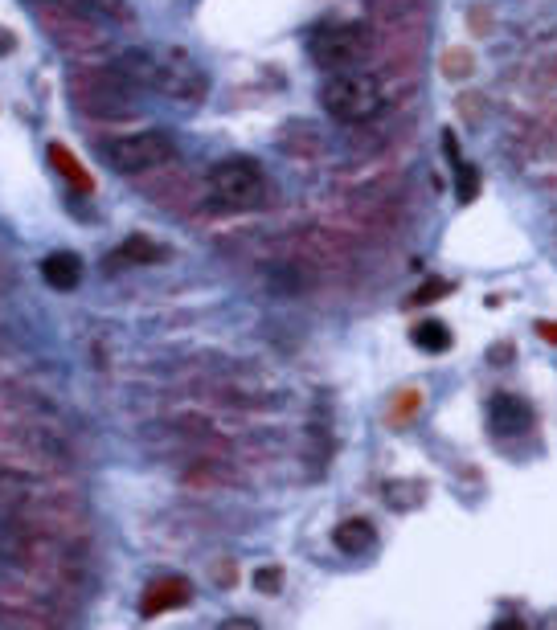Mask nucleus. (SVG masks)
Wrapping results in <instances>:
<instances>
[{
	"mask_svg": "<svg viewBox=\"0 0 557 630\" xmlns=\"http://www.w3.org/2000/svg\"><path fill=\"white\" fill-rule=\"evenodd\" d=\"M0 520L9 528L74 540L87 532V512L66 487H54L25 471H0Z\"/></svg>",
	"mask_w": 557,
	"mask_h": 630,
	"instance_id": "1",
	"label": "nucleus"
},
{
	"mask_svg": "<svg viewBox=\"0 0 557 630\" xmlns=\"http://www.w3.org/2000/svg\"><path fill=\"white\" fill-rule=\"evenodd\" d=\"M0 561H9L21 577L62 590V585L78 581V557H74V540H58L46 532H29V528H9L0 536Z\"/></svg>",
	"mask_w": 557,
	"mask_h": 630,
	"instance_id": "2",
	"label": "nucleus"
},
{
	"mask_svg": "<svg viewBox=\"0 0 557 630\" xmlns=\"http://www.w3.org/2000/svg\"><path fill=\"white\" fill-rule=\"evenodd\" d=\"M136 95L140 86H132L115 66H87L70 74V99L91 119H107V123L127 119L136 111Z\"/></svg>",
	"mask_w": 557,
	"mask_h": 630,
	"instance_id": "3",
	"label": "nucleus"
},
{
	"mask_svg": "<svg viewBox=\"0 0 557 630\" xmlns=\"http://www.w3.org/2000/svg\"><path fill=\"white\" fill-rule=\"evenodd\" d=\"M320 107L340 123H373L385 111V86L369 70H336L320 86Z\"/></svg>",
	"mask_w": 557,
	"mask_h": 630,
	"instance_id": "4",
	"label": "nucleus"
},
{
	"mask_svg": "<svg viewBox=\"0 0 557 630\" xmlns=\"http://www.w3.org/2000/svg\"><path fill=\"white\" fill-rule=\"evenodd\" d=\"M209 205L222 213H250L267 201V172L250 156H226L205 176Z\"/></svg>",
	"mask_w": 557,
	"mask_h": 630,
	"instance_id": "5",
	"label": "nucleus"
},
{
	"mask_svg": "<svg viewBox=\"0 0 557 630\" xmlns=\"http://www.w3.org/2000/svg\"><path fill=\"white\" fill-rule=\"evenodd\" d=\"M37 17H41V29L46 37L58 45L66 58H99L107 50V29L82 13L74 0H50V5H37Z\"/></svg>",
	"mask_w": 557,
	"mask_h": 630,
	"instance_id": "6",
	"label": "nucleus"
},
{
	"mask_svg": "<svg viewBox=\"0 0 557 630\" xmlns=\"http://www.w3.org/2000/svg\"><path fill=\"white\" fill-rule=\"evenodd\" d=\"M103 160L123 176H148L177 160V144L164 131H127L115 140H103Z\"/></svg>",
	"mask_w": 557,
	"mask_h": 630,
	"instance_id": "7",
	"label": "nucleus"
},
{
	"mask_svg": "<svg viewBox=\"0 0 557 630\" xmlns=\"http://www.w3.org/2000/svg\"><path fill=\"white\" fill-rule=\"evenodd\" d=\"M0 622H9V626H62L66 610L54 602L50 585L13 577V581H0Z\"/></svg>",
	"mask_w": 557,
	"mask_h": 630,
	"instance_id": "8",
	"label": "nucleus"
},
{
	"mask_svg": "<svg viewBox=\"0 0 557 630\" xmlns=\"http://www.w3.org/2000/svg\"><path fill=\"white\" fill-rule=\"evenodd\" d=\"M373 50V37L365 25H320L308 37V54L320 70H357Z\"/></svg>",
	"mask_w": 557,
	"mask_h": 630,
	"instance_id": "9",
	"label": "nucleus"
},
{
	"mask_svg": "<svg viewBox=\"0 0 557 630\" xmlns=\"http://www.w3.org/2000/svg\"><path fill=\"white\" fill-rule=\"evenodd\" d=\"M152 86L160 90L164 99H173V103H201L205 99V90H209V78L205 70L185 54V50H168L160 62H156V74H152Z\"/></svg>",
	"mask_w": 557,
	"mask_h": 630,
	"instance_id": "10",
	"label": "nucleus"
},
{
	"mask_svg": "<svg viewBox=\"0 0 557 630\" xmlns=\"http://www.w3.org/2000/svg\"><path fill=\"white\" fill-rule=\"evenodd\" d=\"M533 422V410L529 401L517 397V393H496L492 405H488V430L500 434V438H512V434H525Z\"/></svg>",
	"mask_w": 557,
	"mask_h": 630,
	"instance_id": "11",
	"label": "nucleus"
},
{
	"mask_svg": "<svg viewBox=\"0 0 557 630\" xmlns=\"http://www.w3.org/2000/svg\"><path fill=\"white\" fill-rule=\"evenodd\" d=\"M193 598V585L185 581V577H160V581H152L148 590H144V614L148 618H156V614H164V610H177V606H185Z\"/></svg>",
	"mask_w": 557,
	"mask_h": 630,
	"instance_id": "12",
	"label": "nucleus"
},
{
	"mask_svg": "<svg viewBox=\"0 0 557 630\" xmlns=\"http://www.w3.org/2000/svg\"><path fill=\"white\" fill-rule=\"evenodd\" d=\"M332 545H336L340 553H345V557L373 553V549H377V528H373L369 520H361V516L340 520V524L332 528Z\"/></svg>",
	"mask_w": 557,
	"mask_h": 630,
	"instance_id": "13",
	"label": "nucleus"
},
{
	"mask_svg": "<svg viewBox=\"0 0 557 630\" xmlns=\"http://www.w3.org/2000/svg\"><path fill=\"white\" fill-rule=\"evenodd\" d=\"M41 279H46L54 291H74L82 283V258L70 250H58L50 258H41Z\"/></svg>",
	"mask_w": 557,
	"mask_h": 630,
	"instance_id": "14",
	"label": "nucleus"
},
{
	"mask_svg": "<svg viewBox=\"0 0 557 630\" xmlns=\"http://www.w3.org/2000/svg\"><path fill=\"white\" fill-rule=\"evenodd\" d=\"M127 82H132V86H152V74H156V58L148 54V50H127V54H119L115 62H111Z\"/></svg>",
	"mask_w": 557,
	"mask_h": 630,
	"instance_id": "15",
	"label": "nucleus"
},
{
	"mask_svg": "<svg viewBox=\"0 0 557 630\" xmlns=\"http://www.w3.org/2000/svg\"><path fill=\"white\" fill-rule=\"evenodd\" d=\"M111 258H115L111 266H127V262H164V258H168V246H160V242L136 234V238H127Z\"/></svg>",
	"mask_w": 557,
	"mask_h": 630,
	"instance_id": "16",
	"label": "nucleus"
},
{
	"mask_svg": "<svg viewBox=\"0 0 557 630\" xmlns=\"http://www.w3.org/2000/svg\"><path fill=\"white\" fill-rule=\"evenodd\" d=\"M50 160H54V168L70 180V185H78V193H91L95 189V180H91V172L82 168V160L70 152V148H62V144H50Z\"/></svg>",
	"mask_w": 557,
	"mask_h": 630,
	"instance_id": "17",
	"label": "nucleus"
},
{
	"mask_svg": "<svg viewBox=\"0 0 557 630\" xmlns=\"http://www.w3.org/2000/svg\"><path fill=\"white\" fill-rule=\"evenodd\" d=\"M410 344L422 348V352H447L451 348V332L439 320H422V324L410 328Z\"/></svg>",
	"mask_w": 557,
	"mask_h": 630,
	"instance_id": "18",
	"label": "nucleus"
},
{
	"mask_svg": "<svg viewBox=\"0 0 557 630\" xmlns=\"http://www.w3.org/2000/svg\"><path fill=\"white\" fill-rule=\"evenodd\" d=\"M426 500V487L422 483H385V504L398 508V512H410Z\"/></svg>",
	"mask_w": 557,
	"mask_h": 630,
	"instance_id": "19",
	"label": "nucleus"
},
{
	"mask_svg": "<svg viewBox=\"0 0 557 630\" xmlns=\"http://www.w3.org/2000/svg\"><path fill=\"white\" fill-rule=\"evenodd\" d=\"M74 5L95 21H127V0H74Z\"/></svg>",
	"mask_w": 557,
	"mask_h": 630,
	"instance_id": "20",
	"label": "nucleus"
},
{
	"mask_svg": "<svg viewBox=\"0 0 557 630\" xmlns=\"http://www.w3.org/2000/svg\"><path fill=\"white\" fill-rule=\"evenodd\" d=\"M455 189H459L455 197H459L463 205H471V201L480 197V172L471 168L467 160H459V164H455Z\"/></svg>",
	"mask_w": 557,
	"mask_h": 630,
	"instance_id": "21",
	"label": "nucleus"
},
{
	"mask_svg": "<svg viewBox=\"0 0 557 630\" xmlns=\"http://www.w3.org/2000/svg\"><path fill=\"white\" fill-rule=\"evenodd\" d=\"M254 585H259L263 594H279L283 590V569H259L254 573Z\"/></svg>",
	"mask_w": 557,
	"mask_h": 630,
	"instance_id": "22",
	"label": "nucleus"
},
{
	"mask_svg": "<svg viewBox=\"0 0 557 630\" xmlns=\"http://www.w3.org/2000/svg\"><path fill=\"white\" fill-rule=\"evenodd\" d=\"M443 295H447V283H426V287H422L410 303H422V299H443Z\"/></svg>",
	"mask_w": 557,
	"mask_h": 630,
	"instance_id": "23",
	"label": "nucleus"
},
{
	"mask_svg": "<svg viewBox=\"0 0 557 630\" xmlns=\"http://www.w3.org/2000/svg\"><path fill=\"white\" fill-rule=\"evenodd\" d=\"M13 45H17V37H13L9 29H0V54H9V50H13Z\"/></svg>",
	"mask_w": 557,
	"mask_h": 630,
	"instance_id": "24",
	"label": "nucleus"
},
{
	"mask_svg": "<svg viewBox=\"0 0 557 630\" xmlns=\"http://www.w3.org/2000/svg\"><path fill=\"white\" fill-rule=\"evenodd\" d=\"M37 5H50V0H33V9H37Z\"/></svg>",
	"mask_w": 557,
	"mask_h": 630,
	"instance_id": "25",
	"label": "nucleus"
}]
</instances>
